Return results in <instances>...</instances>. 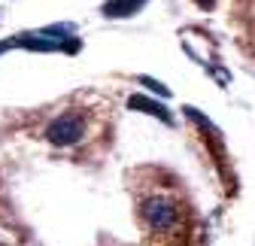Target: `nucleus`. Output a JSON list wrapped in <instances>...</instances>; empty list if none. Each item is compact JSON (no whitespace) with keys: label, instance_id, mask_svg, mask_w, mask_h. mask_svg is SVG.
Listing matches in <instances>:
<instances>
[{"label":"nucleus","instance_id":"7ed1b4c3","mask_svg":"<svg viewBox=\"0 0 255 246\" xmlns=\"http://www.w3.org/2000/svg\"><path fill=\"white\" fill-rule=\"evenodd\" d=\"M128 107H131V110H143V113L155 116L158 122H167V125H173V116H170V110H167V107H161L158 101H149V98H140V95H134L131 101H128Z\"/></svg>","mask_w":255,"mask_h":246},{"label":"nucleus","instance_id":"f257e3e1","mask_svg":"<svg viewBox=\"0 0 255 246\" xmlns=\"http://www.w3.org/2000/svg\"><path fill=\"white\" fill-rule=\"evenodd\" d=\"M140 219L152 234H176L182 225V207L173 195L152 192L140 201Z\"/></svg>","mask_w":255,"mask_h":246},{"label":"nucleus","instance_id":"f03ea898","mask_svg":"<svg viewBox=\"0 0 255 246\" xmlns=\"http://www.w3.org/2000/svg\"><path fill=\"white\" fill-rule=\"evenodd\" d=\"M88 134V119L76 110H67V113H61L55 116L49 125H46V140L52 146H76L82 143Z\"/></svg>","mask_w":255,"mask_h":246},{"label":"nucleus","instance_id":"0eeeda50","mask_svg":"<svg viewBox=\"0 0 255 246\" xmlns=\"http://www.w3.org/2000/svg\"><path fill=\"white\" fill-rule=\"evenodd\" d=\"M246 12H249V15H255V0H249V6H246Z\"/></svg>","mask_w":255,"mask_h":246},{"label":"nucleus","instance_id":"423d86ee","mask_svg":"<svg viewBox=\"0 0 255 246\" xmlns=\"http://www.w3.org/2000/svg\"><path fill=\"white\" fill-rule=\"evenodd\" d=\"M213 3H216V0H198V6H204V9H210Z\"/></svg>","mask_w":255,"mask_h":246},{"label":"nucleus","instance_id":"39448f33","mask_svg":"<svg viewBox=\"0 0 255 246\" xmlns=\"http://www.w3.org/2000/svg\"><path fill=\"white\" fill-rule=\"evenodd\" d=\"M140 82H143L146 88H152L158 98H170V88H164V85L158 82V79H152V76H140Z\"/></svg>","mask_w":255,"mask_h":246},{"label":"nucleus","instance_id":"20e7f679","mask_svg":"<svg viewBox=\"0 0 255 246\" xmlns=\"http://www.w3.org/2000/svg\"><path fill=\"white\" fill-rule=\"evenodd\" d=\"M143 3H146V0H113V3L104 6V12H107V15H131V12H137Z\"/></svg>","mask_w":255,"mask_h":246}]
</instances>
